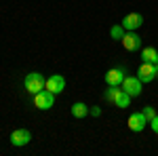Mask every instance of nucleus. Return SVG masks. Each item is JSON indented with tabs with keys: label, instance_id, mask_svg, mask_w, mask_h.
I'll use <instances>...</instances> for the list:
<instances>
[{
	"label": "nucleus",
	"instance_id": "f257e3e1",
	"mask_svg": "<svg viewBox=\"0 0 158 156\" xmlns=\"http://www.w3.org/2000/svg\"><path fill=\"white\" fill-rule=\"evenodd\" d=\"M44 82H47V78H44L40 72H30L23 78V89L27 91V93L36 95V93H40V91L44 89Z\"/></svg>",
	"mask_w": 158,
	"mask_h": 156
},
{
	"label": "nucleus",
	"instance_id": "f03ea898",
	"mask_svg": "<svg viewBox=\"0 0 158 156\" xmlns=\"http://www.w3.org/2000/svg\"><path fill=\"white\" fill-rule=\"evenodd\" d=\"M137 78L141 82H152L154 78H158V63H150V61H141V65L137 68Z\"/></svg>",
	"mask_w": 158,
	"mask_h": 156
},
{
	"label": "nucleus",
	"instance_id": "7ed1b4c3",
	"mask_svg": "<svg viewBox=\"0 0 158 156\" xmlns=\"http://www.w3.org/2000/svg\"><path fill=\"white\" fill-rule=\"evenodd\" d=\"M53 103H55V95H53L51 91H47V89H42L40 93L34 95V106H36L38 110H51Z\"/></svg>",
	"mask_w": 158,
	"mask_h": 156
},
{
	"label": "nucleus",
	"instance_id": "20e7f679",
	"mask_svg": "<svg viewBox=\"0 0 158 156\" xmlns=\"http://www.w3.org/2000/svg\"><path fill=\"white\" fill-rule=\"evenodd\" d=\"M141 80L137 78V76H124V80H122V91H127L131 97H139L141 95Z\"/></svg>",
	"mask_w": 158,
	"mask_h": 156
},
{
	"label": "nucleus",
	"instance_id": "39448f33",
	"mask_svg": "<svg viewBox=\"0 0 158 156\" xmlns=\"http://www.w3.org/2000/svg\"><path fill=\"white\" fill-rule=\"evenodd\" d=\"M9 141H11L15 148H23L32 141V133L27 131V129H15L11 133V137H9Z\"/></svg>",
	"mask_w": 158,
	"mask_h": 156
},
{
	"label": "nucleus",
	"instance_id": "423d86ee",
	"mask_svg": "<svg viewBox=\"0 0 158 156\" xmlns=\"http://www.w3.org/2000/svg\"><path fill=\"white\" fill-rule=\"evenodd\" d=\"M44 89H47V91H51L53 95H59L61 91L65 89V78H63L61 74H53V76H49V78H47Z\"/></svg>",
	"mask_w": 158,
	"mask_h": 156
},
{
	"label": "nucleus",
	"instance_id": "0eeeda50",
	"mask_svg": "<svg viewBox=\"0 0 158 156\" xmlns=\"http://www.w3.org/2000/svg\"><path fill=\"white\" fill-rule=\"evenodd\" d=\"M127 124H129V129L133 133H141L150 122H148V118L143 116V112H133V114L129 116V122H127Z\"/></svg>",
	"mask_w": 158,
	"mask_h": 156
},
{
	"label": "nucleus",
	"instance_id": "6e6552de",
	"mask_svg": "<svg viewBox=\"0 0 158 156\" xmlns=\"http://www.w3.org/2000/svg\"><path fill=\"white\" fill-rule=\"evenodd\" d=\"M141 23H143V15L141 13H129V15H124L120 25L124 30H129V32H135L137 27H141Z\"/></svg>",
	"mask_w": 158,
	"mask_h": 156
},
{
	"label": "nucleus",
	"instance_id": "1a4fd4ad",
	"mask_svg": "<svg viewBox=\"0 0 158 156\" xmlns=\"http://www.w3.org/2000/svg\"><path fill=\"white\" fill-rule=\"evenodd\" d=\"M124 74H127V68H122V65H116V68L108 70L103 78H106V82H108V84H118V86H120L122 80H124Z\"/></svg>",
	"mask_w": 158,
	"mask_h": 156
},
{
	"label": "nucleus",
	"instance_id": "9d476101",
	"mask_svg": "<svg viewBox=\"0 0 158 156\" xmlns=\"http://www.w3.org/2000/svg\"><path fill=\"white\" fill-rule=\"evenodd\" d=\"M122 47L127 48V51H131V53H135V51H139L141 48V38L137 36L135 32H124V36H122Z\"/></svg>",
	"mask_w": 158,
	"mask_h": 156
},
{
	"label": "nucleus",
	"instance_id": "9b49d317",
	"mask_svg": "<svg viewBox=\"0 0 158 156\" xmlns=\"http://www.w3.org/2000/svg\"><path fill=\"white\" fill-rule=\"evenodd\" d=\"M70 112H72L74 118H85L86 114H89V106H86V103H82V101H76L72 108H70Z\"/></svg>",
	"mask_w": 158,
	"mask_h": 156
},
{
	"label": "nucleus",
	"instance_id": "f8f14e48",
	"mask_svg": "<svg viewBox=\"0 0 158 156\" xmlns=\"http://www.w3.org/2000/svg\"><path fill=\"white\" fill-rule=\"evenodd\" d=\"M114 106H116V108H129V106H131V95L120 89V93H118L116 99H114Z\"/></svg>",
	"mask_w": 158,
	"mask_h": 156
},
{
	"label": "nucleus",
	"instance_id": "ddd939ff",
	"mask_svg": "<svg viewBox=\"0 0 158 156\" xmlns=\"http://www.w3.org/2000/svg\"><path fill=\"white\" fill-rule=\"evenodd\" d=\"M141 59L150 61V63H158V51L154 47H146L141 51Z\"/></svg>",
	"mask_w": 158,
	"mask_h": 156
},
{
	"label": "nucleus",
	"instance_id": "4468645a",
	"mask_svg": "<svg viewBox=\"0 0 158 156\" xmlns=\"http://www.w3.org/2000/svg\"><path fill=\"white\" fill-rule=\"evenodd\" d=\"M118 93H120V86H118V84H108V91L103 93V97H106V101L114 103V99H116Z\"/></svg>",
	"mask_w": 158,
	"mask_h": 156
},
{
	"label": "nucleus",
	"instance_id": "2eb2a0df",
	"mask_svg": "<svg viewBox=\"0 0 158 156\" xmlns=\"http://www.w3.org/2000/svg\"><path fill=\"white\" fill-rule=\"evenodd\" d=\"M110 36L114 38V40H122V36H124V27H122V25H114V27L110 30Z\"/></svg>",
	"mask_w": 158,
	"mask_h": 156
},
{
	"label": "nucleus",
	"instance_id": "dca6fc26",
	"mask_svg": "<svg viewBox=\"0 0 158 156\" xmlns=\"http://www.w3.org/2000/svg\"><path fill=\"white\" fill-rule=\"evenodd\" d=\"M141 112H143V116H146V118H148V122H150V120H152V118H154V116H156V110L152 108V106H146V108L141 110Z\"/></svg>",
	"mask_w": 158,
	"mask_h": 156
},
{
	"label": "nucleus",
	"instance_id": "f3484780",
	"mask_svg": "<svg viewBox=\"0 0 158 156\" xmlns=\"http://www.w3.org/2000/svg\"><path fill=\"white\" fill-rule=\"evenodd\" d=\"M150 127H152V131L158 135V114H156V116H154L152 120H150Z\"/></svg>",
	"mask_w": 158,
	"mask_h": 156
},
{
	"label": "nucleus",
	"instance_id": "a211bd4d",
	"mask_svg": "<svg viewBox=\"0 0 158 156\" xmlns=\"http://www.w3.org/2000/svg\"><path fill=\"white\" fill-rule=\"evenodd\" d=\"M89 112H91L93 116H101V108H97V106H95V108H91Z\"/></svg>",
	"mask_w": 158,
	"mask_h": 156
}]
</instances>
